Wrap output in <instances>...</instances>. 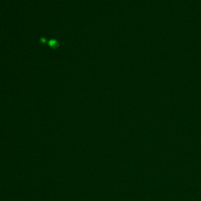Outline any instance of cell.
<instances>
[{"label": "cell", "mask_w": 201, "mask_h": 201, "mask_svg": "<svg viewBox=\"0 0 201 201\" xmlns=\"http://www.w3.org/2000/svg\"><path fill=\"white\" fill-rule=\"evenodd\" d=\"M49 46H51L52 48H57L58 46V42L56 40H50L49 42Z\"/></svg>", "instance_id": "1"}]
</instances>
